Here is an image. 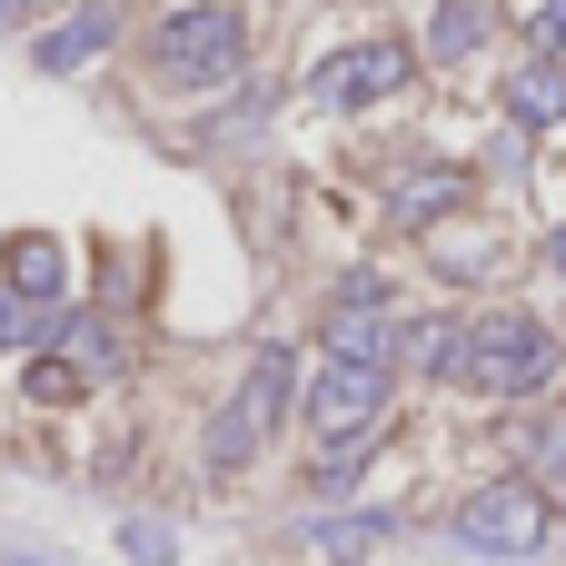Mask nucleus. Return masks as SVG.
<instances>
[{"label": "nucleus", "mask_w": 566, "mask_h": 566, "mask_svg": "<svg viewBox=\"0 0 566 566\" xmlns=\"http://www.w3.org/2000/svg\"><path fill=\"white\" fill-rule=\"evenodd\" d=\"M388 398H398V368H368V358H318V368H308V438H318V488H338V478H358V468L378 458Z\"/></svg>", "instance_id": "f257e3e1"}, {"label": "nucleus", "mask_w": 566, "mask_h": 566, "mask_svg": "<svg viewBox=\"0 0 566 566\" xmlns=\"http://www.w3.org/2000/svg\"><path fill=\"white\" fill-rule=\"evenodd\" d=\"M249 60V20L229 0H179L159 30H149V70L179 80V90H209V80H239Z\"/></svg>", "instance_id": "f03ea898"}, {"label": "nucleus", "mask_w": 566, "mask_h": 566, "mask_svg": "<svg viewBox=\"0 0 566 566\" xmlns=\"http://www.w3.org/2000/svg\"><path fill=\"white\" fill-rule=\"evenodd\" d=\"M566 368V348H557V328L547 318H527V308H497V318H478L468 328V388H488V398H537L547 378Z\"/></svg>", "instance_id": "7ed1b4c3"}, {"label": "nucleus", "mask_w": 566, "mask_h": 566, "mask_svg": "<svg viewBox=\"0 0 566 566\" xmlns=\"http://www.w3.org/2000/svg\"><path fill=\"white\" fill-rule=\"evenodd\" d=\"M289 398H298V378H289V348H259V358H249V378L229 388V408L209 418V448H199V458H209V478H239V468L269 448V428L289 418Z\"/></svg>", "instance_id": "20e7f679"}, {"label": "nucleus", "mask_w": 566, "mask_h": 566, "mask_svg": "<svg viewBox=\"0 0 566 566\" xmlns=\"http://www.w3.org/2000/svg\"><path fill=\"white\" fill-rule=\"evenodd\" d=\"M458 547L468 557H547V488H527V478H488V488H468L458 497Z\"/></svg>", "instance_id": "39448f33"}, {"label": "nucleus", "mask_w": 566, "mask_h": 566, "mask_svg": "<svg viewBox=\"0 0 566 566\" xmlns=\"http://www.w3.org/2000/svg\"><path fill=\"white\" fill-rule=\"evenodd\" d=\"M408 80H418V40L378 30V40L328 50V60L308 70V99H318V109H378V99H398Z\"/></svg>", "instance_id": "423d86ee"}, {"label": "nucleus", "mask_w": 566, "mask_h": 566, "mask_svg": "<svg viewBox=\"0 0 566 566\" xmlns=\"http://www.w3.org/2000/svg\"><path fill=\"white\" fill-rule=\"evenodd\" d=\"M398 348H408V328H398V308H388V279L348 269V279H338V298H328V358L398 368Z\"/></svg>", "instance_id": "0eeeda50"}, {"label": "nucleus", "mask_w": 566, "mask_h": 566, "mask_svg": "<svg viewBox=\"0 0 566 566\" xmlns=\"http://www.w3.org/2000/svg\"><path fill=\"white\" fill-rule=\"evenodd\" d=\"M0 279H10L30 308H60V298H70V249H60L50 229H20V239L0 249Z\"/></svg>", "instance_id": "6e6552de"}, {"label": "nucleus", "mask_w": 566, "mask_h": 566, "mask_svg": "<svg viewBox=\"0 0 566 566\" xmlns=\"http://www.w3.org/2000/svg\"><path fill=\"white\" fill-rule=\"evenodd\" d=\"M488 40H497V10H488V0H438V10H428L418 60H448V70H458V60H478Z\"/></svg>", "instance_id": "1a4fd4ad"}, {"label": "nucleus", "mask_w": 566, "mask_h": 566, "mask_svg": "<svg viewBox=\"0 0 566 566\" xmlns=\"http://www.w3.org/2000/svg\"><path fill=\"white\" fill-rule=\"evenodd\" d=\"M109 30H119V10H99V0H90V10H70L50 40H30V60H40V70H90V60L109 50Z\"/></svg>", "instance_id": "9d476101"}, {"label": "nucleus", "mask_w": 566, "mask_h": 566, "mask_svg": "<svg viewBox=\"0 0 566 566\" xmlns=\"http://www.w3.org/2000/svg\"><path fill=\"white\" fill-rule=\"evenodd\" d=\"M468 189H478V179L438 159V169H418V179H398V199H388V219H398V229H438V219H448V209H458Z\"/></svg>", "instance_id": "9b49d317"}, {"label": "nucleus", "mask_w": 566, "mask_h": 566, "mask_svg": "<svg viewBox=\"0 0 566 566\" xmlns=\"http://www.w3.org/2000/svg\"><path fill=\"white\" fill-rule=\"evenodd\" d=\"M50 348L70 358V378H119V368H129L109 318H70V308H60V318H50Z\"/></svg>", "instance_id": "f8f14e48"}, {"label": "nucleus", "mask_w": 566, "mask_h": 566, "mask_svg": "<svg viewBox=\"0 0 566 566\" xmlns=\"http://www.w3.org/2000/svg\"><path fill=\"white\" fill-rule=\"evenodd\" d=\"M507 448H517L527 488H566V408H547V418H517V428H507Z\"/></svg>", "instance_id": "ddd939ff"}, {"label": "nucleus", "mask_w": 566, "mask_h": 566, "mask_svg": "<svg viewBox=\"0 0 566 566\" xmlns=\"http://www.w3.org/2000/svg\"><path fill=\"white\" fill-rule=\"evenodd\" d=\"M507 119H517V129H557L566 119V70L557 60H527V70L507 80Z\"/></svg>", "instance_id": "4468645a"}, {"label": "nucleus", "mask_w": 566, "mask_h": 566, "mask_svg": "<svg viewBox=\"0 0 566 566\" xmlns=\"http://www.w3.org/2000/svg\"><path fill=\"white\" fill-rule=\"evenodd\" d=\"M388 537H398V517H388V507H358V517H338V527H308V547H318V557H338V566H358L368 547H388Z\"/></svg>", "instance_id": "2eb2a0df"}, {"label": "nucleus", "mask_w": 566, "mask_h": 566, "mask_svg": "<svg viewBox=\"0 0 566 566\" xmlns=\"http://www.w3.org/2000/svg\"><path fill=\"white\" fill-rule=\"evenodd\" d=\"M408 348H418V368H438V378H458V368H468V328H458V318H428Z\"/></svg>", "instance_id": "dca6fc26"}, {"label": "nucleus", "mask_w": 566, "mask_h": 566, "mask_svg": "<svg viewBox=\"0 0 566 566\" xmlns=\"http://www.w3.org/2000/svg\"><path fill=\"white\" fill-rule=\"evenodd\" d=\"M30 338H50V308H30V298L0 279V348H30Z\"/></svg>", "instance_id": "f3484780"}, {"label": "nucleus", "mask_w": 566, "mask_h": 566, "mask_svg": "<svg viewBox=\"0 0 566 566\" xmlns=\"http://www.w3.org/2000/svg\"><path fill=\"white\" fill-rule=\"evenodd\" d=\"M119 547H129V566H169V557H179V537H169L159 517H129V527H119Z\"/></svg>", "instance_id": "a211bd4d"}, {"label": "nucleus", "mask_w": 566, "mask_h": 566, "mask_svg": "<svg viewBox=\"0 0 566 566\" xmlns=\"http://www.w3.org/2000/svg\"><path fill=\"white\" fill-rule=\"evenodd\" d=\"M527 40H537V60H557V50H566V0H537V20H527Z\"/></svg>", "instance_id": "6ab92c4d"}, {"label": "nucleus", "mask_w": 566, "mask_h": 566, "mask_svg": "<svg viewBox=\"0 0 566 566\" xmlns=\"http://www.w3.org/2000/svg\"><path fill=\"white\" fill-rule=\"evenodd\" d=\"M547 279H566V229H547Z\"/></svg>", "instance_id": "aec40b11"}, {"label": "nucleus", "mask_w": 566, "mask_h": 566, "mask_svg": "<svg viewBox=\"0 0 566 566\" xmlns=\"http://www.w3.org/2000/svg\"><path fill=\"white\" fill-rule=\"evenodd\" d=\"M10 10H30V0H0V20H10Z\"/></svg>", "instance_id": "412c9836"}]
</instances>
